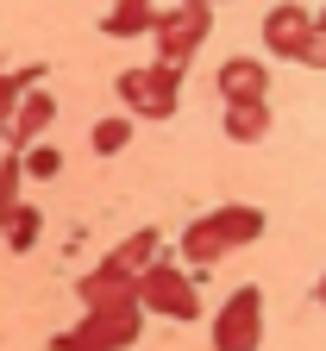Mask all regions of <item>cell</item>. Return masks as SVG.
Wrapping results in <instances>:
<instances>
[{
  "label": "cell",
  "mask_w": 326,
  "mask_h": 351,
  "mask_svg": "<svg viewBox=\"0 0 326 351\" xmlns=\"http://www.w3.org/2000/svg\"><path fill=\"white\" fill-rule=\"evenodd\" d=\"M138 314H145V307H138V282H132L126 295L88 307V320H75V332H57V351H119V345L138 339V326H145Z\"/></svg>",
  "instance_id": "cell-1"
},
{
  "label": "cell",
  "mask_w": 326,
  "mask_h": 351,
  "mask_svg": "<svg viewBox=\"0 0 326 351\" xmlns=\"http://www.w3.org/2000/svg\"><path fill=\"white\" fill-rule=\"evenodd\" d=\"M138 307L145 314H163V320H201V295H195V276L176 270L170 257L145 263V276H138Z\"/></svg>",
  "instance_id": "cell-2"
},
{
  "label": "cell",
  "mask_w": 326,
  "mask_h": 351,
  "mask_svg": "<svg viewBox=\"0 0 326 351\" xmlns=\"http://www.w3.org/2000/svg\"><path fill=\"white\" fill-rule=\"evenodd\" d=\"M119 101H126L138 119H170L176 101H182V69H170V63L126 69V75H119Z\"/></svg>",
  "instance_id": "cell-3"
},
{
  "label": "cell",
  "mask_w": 326,
  "mask_h": 351,
  "mask_svg": "<svg viewBox=\"0 0 326 351\" xmlns=\"http://www.w3.org/2000/svg\"><path fill=\"white\" fill-rule=\"evenodd\" d=\"M257 345H264V289L245 282L226 295L220 320H213V351H257Z\"/></svg>",
  "instance_id": "cell-4"
},
{
  "label": "cell",
  "mask_w": 326,
  "mask_h": 351,
  "mask_svg": "<svg viewBox=\"0 0 326 351\" xmlns=\"http://www.w3.org/2000/svg\"><path fill=\"white\" fill-rule=\"evenodd\" d=\"M207 7H170V13H157L151 19V38H157V63H170V69H182L195 51H201V38H207Z\"/></svg>",
  "instance_id": "cell-5"
},
{
  "label": "cell",
  "mask_w": 326,
  "mask_h": 351,
  "mask_svg": "<svg viewBox=\"0 0 326 351\" xmlns=\"http://www.w3.org/2000/svg\"><path fill=\"white\" fill-rule=\"evenodd\" d=\"M307 44H314V13L295 7V0H283V7H270L264 13V51L270 57H307Z\"/></svg>",
  "instance_id": "cell-6"
},
{
  "label": "cell",
  "mask_w": 326,
  "mask_h": 351,
  "mask_svg": "<svg viewBox=\"0 0 326 351\" xmlns=\"http://www.w3.org/2000/svg\"><path fill=\"white\" fill-rule=\"evenodd\" d=\"M213 82H220V101L226 107H264V95H270V69L257 57H226Z\"/></svg>",
  "instance_id": "cell-7"
},
{
  "label": "cell",
  "mask_w": 326,
  "mask_h": 351,
  "mask_svg": "<svg viewBox=\"0 0 326 351\" xmlns=\"http://www.w3.org/2000/svg\"><path fill=\"white\" fill-rule=\"evenodd\" d=\"M157 257H163L157 226H138L119 251H107V257H101V270H107V276H119V282H138V276H145V263H157Z\"/></svg>",
  "instance_id": "cell-8"
},
{
  "label": "cell",
  "mask_w": 326,
  "mask_h": 351,
  "mask_svg": "<svg viewBox=\"0 0 326 351\" xmlns=\"http://www.w3.org/2000/svg\"><path fill=\"white\" fill-rule=\"evenodd\" d=\"M51 119H57V101H51V95H44V88H32V95H25L19 107H13V119H7V125H0V138H7L13 151H19V145L32 151V138H38V132H44V125H51Z\"/></svg>",
  "instance_id": "cell-9"
},
{
  "label": "cell",
  "mask_w": 326,
  "mask_h": 351,
  "mask_svg": "<svg viewBox=\"0 0 326 351\" xmlns=\"http://www.w3.org/2000/svg\"><path fill=\"white\" fill-rule=\"evenodd\" d=\"M207 219H213V232L226 239V251H232V245L264 239V207H251V201H226V207H213Z\"/></svg>",
  "instance_id": "cell-10"
},
{
  "label": "cell",
  "mask_w": 326,
  "mask_h": 351,
  "mask_svg": "<svg viewBox=\"0 0 326 351\" xmlns=\"http://www.w3.org/2000/svg\"><path fill=\"white\" fill-rule=\"evenodd\" d=\"M182 257L195 263L189 276H201V270H213V263L226 257V239L213 232V219H195V226H182Z\"/></svg>",
  "instance_id": "cell-11"
},
{
  "label": "cell",
  "mask_w": 326,
  "mask_h": 351,
  "mask_svg": "<svg viewBox=\"0 0 326 351\" xmlns=\"http://www.w3.org/2000/svg\"><path fill=\"white\" fill-rule=\"evenodd\" d=\"M151 19H157L151 0H113L107 19H101V32L107 38H138V32H151Z\"/></svg>",
  "instance_id": "cell-12"
},
{
  "label": "cell",
  "mask_w": 326,
  "mask_h": 351,
  "mask_svg": "<svg viewBox=\"0 0 326 351\" xmlns=\"http://www.w3.org/2000/svg\"><path fill=\"white\" fill-rule=\"evenodd\" d=\"M32 88H44V63H25V69H0V125L13 119V107L32 95Z\"/></svg>",
  "instance_id": "cell-13"
},
{
  "label": "cell",
  "mask_w": 326,
  "mask_h": 351,
  "mask_svg": "<svg viewBox=\"0 0 326 351\" xmlns=\"http://www.w3.org/2000/svg\"><path fill=\"white\" fill-rule=\"evenodd\" d=\"M226 138L232 145H257L264 138V132H270V107H226Z\"/></svg>",
  "instance_id": "cell-14"
},
{
  "label": "cell",
  "mask_w": 326,
  "mask_h": 351,
  "mask_svg": "<svg viewBox=\"0 0 326 351\" xmlns=\"http://www.w3.org/2000/svg\"><path fill=\"white\" fill-rule=\"evenodd\" d=\"M0 232H7V245H13V251H32V245H38V232H44V213H38V207H13L7 219H0Z\"/></svg>",
  "instance_id": "cell-15"
},
{
  "label": "cell",
  "mask_w": 326,
  "mask_h": 351,
  "mask_svg": "<svg viewBox=\"0 0 326 351\" xmlns=\"http://www.w3.org/2000/svg\"><path fill=\"white\" fill-rule=\"evenodd\" d=\"M19 182H25V163H19V151H7L0 157V219L19 207Z\"/></svg>",
  "instance_id": "cell-16"
},
{
  "label": "cell",
  "mask_w": 326,
  "mask_h": 351,
  "mask_svg": "<svg viewBox=\"0 0 326 351\" xmlns=\"http://www.w3.org/2000/svg\"><path fill=\"white\" fill-rule=\"evenodd\" d=\"M19 163H25V176H38V182H57L63 176V151H51V145H32Z\"/></svg>",
  "instance_id": "cell-17"
},
{
  "label": "cell",
  "mask_w": 326,
  "mask_h": 351,
  "mask_svg": "<svg viewBox=\"0 0 326 351\" xmlns=\"http://www.w3.org/2000/svg\"><path fill=\"white\" fill-rule=\"evenodd\" d=\"M126 138H132V119H101V125H95V138H88V145H95L101 157H113V151H126Z\"/></svg>",
  "instance_id": "cell-18"
},
{
  "label": "cell",
  "mask_w": 326,
  "mask_h": 351,
  "mask_svg": "<svg viewBox=\"0 0 326 351\" xmlns=\"http://www.w3.org/2000/svg\"><path fill=\"white\" fill-rule=\"evenodd\" d=\"M301 63H314V69H326V38H320V32H314V44H307V57H301Z\"/></svg>",
  "instance_id": "cell-19"
},
{
  "label": "cell",
  "mask_w": 326,
  "mask_h": 351,
  "mask_svg": "<svg viewBox=\"0 0 326 351\" xmlns=\"http://www.w3.org/2000/svg\"><path fill=\"white\" fill-rule=\"evenodd\" d=\"M314 32H320V38H326V7H320V13H314Z\"/></svg>",
  "instance_id": "cell-20"
},
{
  "label": "cell",
  "mask_w": 326,
  "mask_h": 351,
  "mask_svg": "<svg viewBox=\"0 0 326 351\" xmlns=\"http://www.w3.org/2000/svg\"><path fill=\"white\" fill-rule=\"evenodd\" d=\"M176 7H213V0H176Z\"/></svg>",
  "instance_id": "cell-21"
},
{
  "label": "cell",
  "mask_w": 326,
  "mask_h": 351,
  "mask_svg": "<svg viewBox=\"0 0 326 351\" xmlns=\"http://www.w3.org/2000/svg\"><path fill=\"white\" fill-rule=\"evenodd\" d=\"M320 301H326V282H320Z\"/></svg>",
  "instance_id": "cell-22"
}]
</instances>
